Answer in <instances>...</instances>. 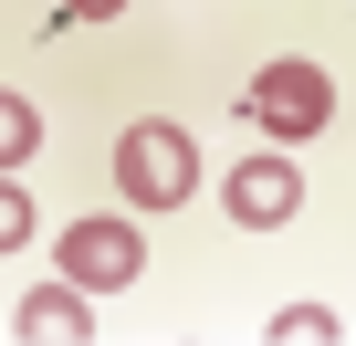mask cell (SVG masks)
Segmentation results:
<instances>
[{
  "label": "cell",
  "instance_id": "obj_1",
  "mask_svg": "<svg viewBox=\"0 0 356 346\" xmlns=\"http://www.w3.org/2000/svg\"><path fill=\"white\" fill-rule=\"evenodd\" d=\"M115 189L136 200V210H178L200 189V147H189V126L178 116H136L126 136H115Z\"/></svg>",
  "mask_w": 356,
  "mask_h": 346
},
{
  "label": "cell",
  "instance_id": "obj_2",
  "mask_svg": "<svg viewBox=\"0 0 356 346\" xmlns=\"http://www.w3.org/2000/svg\"><path fill=\"white\" fill-rule=\"evenodd\" d=\"M241 116H252L262 136L304 147V136H325V126H335V74H325V63H304V53H283V63H262V74H252Z\"/></svg>",
  "mask_w": 356,
  "mask_h": 346
},
{
  "label": "cell",
  "instance_id": "obj_3",
  "mask_svg": "<svg viewBox=\"0 0 356 346\" xmlns=\"http://www.w3.org/2000/svg\"><path fill=\"white\" fill-rule=\"evenodd\" d=\"M136 273H147L136 221H74V231H63V283H84V294H126Z\"/></svg>",
  "mask_w": 356,
  "mask_h": 346
},
{
  "label": "cell",
  "instance_id": "obj_4",
  "mask_svg": "<svg viewBox=\"0 0 356 346\" xmlns=\"http://www.w3.org/2000/svg\"><path fill=\"white\" fill-rule=\"evenodd\" d=\"M293 210H304V168H293L283 147H252V157L231 168V221H241V231H283Z\"/></svg>",
  "mask_w": 356,
  "mask_h": 346
},
{
  "label": "cell",
  "instance_id": "obj_5",
  "mask_svg": "<svg viewBox=\"0 0 356 346\" xmlns=\"http://www.w3.org/2000/svg\"><path fill=\"white\" fill-rule=\"evenodd\" d=\"M22 336H32V346H74V336H95V294H84V283H42V294L22 304Z\"/></svg>",
  "mask_w": 356,
  "mask_h": 346
},
{
  "label": "cell",
  "instance_id": "obj_6",
  "mask_svg": "<svg viewBox=\"0 0 356 346\" xmlns=\"http://www.w3.org/2000/svg\"><path fill=\"white\" fill-rule=\"evenodd\" d=\"M42 147V116H32V95H11V84H0V168H22Z\"/></svg>",
  "mask_w": 356,
  "mask_h": 346
},
{
  "label": "cell",
  "instance_id": "obj_7",
  "mask_svg": "<svg viewBox=\"0 0 356 346\" xmlns=\"http://www.w3.org/2000/svg\"><path fill=\"white\" fill-rule=\"evenodd\" d=\"M273 336H283V346H335V315H325V304H283Z\"/></svg>",
  "mask_w": 356,
  "mask_h": 346
},
{
  "label": "cell",
  "instance_id": "obj_8",
  "mask_svg": "<svg viewBox=\"0 0 356 346\" xmlns=\"http://www.w3.org/2000/svg\"><path fill=\"white\" fill-rule=\"evenodd\" d=\"M32 242V200H22V179L0 168V252H22Z\"/></svg>",
  "mask_w": 356,
  "mask_h": 346
},
{
  "label": "cell",
  "instance_id": "obj_9",
  "mask_svg": "<svg viewBox=\"0 0 356 346\" xmlns=\"http://www.w3.org/2000/svg\"><path fill=\"white\" fill-rule=\"evenodd\" d=\"M126 0H63V22H115Z\"/></svg>",
  "mask_w": 356,
  "mask_h": 346
}]
</instances>
